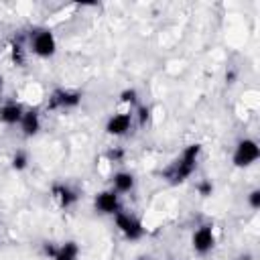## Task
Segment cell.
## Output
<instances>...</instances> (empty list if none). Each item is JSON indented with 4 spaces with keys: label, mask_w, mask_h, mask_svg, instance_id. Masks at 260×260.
I'll return each instance as SVG.
<instances>
[{
    "label": "cell",
    "mask_w": 260,
    "mask_h": 260,
    "mask_svg": "<svg viewBox=\"0 0 260 260\" xmlns=\"http://www.w3.org/2000/svg\"><path fill=\"white\" fill-rule=\"evenodd\" d=\"M75 256H77V246L73 242H67L57 250L55 260H75Z\"/></svg>",
    "instance_id": "11"
},
{
    "label": "cell",
    "mask_w": 260,
    "mask_h": 260,
    "mask_svg": "<svg viewBox=\"0 0 260 260\" xmlns=\"http://www.w3.org/2000/svg\"><path fill=\"white\" fill-rule=\"evenodd\" d=\"M23 130H25V135H35L37 130H39V116L37 112H27L23 116Z\"/></svg>",
    "instance_id": "10"
},
{
    "label": "cell",
    "mask_w": 260,
    "mask_h": 260,
    "mask_svg": "<svg viewBox=\"0 0 260 260\" xmlns=\"http://www.w3.org/2000/svg\"><path fill=\"white\" fill-rule=\"evenodd\" d=\"M135 100H137V92H135V90L122 92V102H135Z\"/></svg>",
    "instance_id": "15"
},
{
    "label": "cell",
    "mask_w": 260,
    "mask_h": 260,
    "mask_svg": "<svg viewBox=\"0 0 260 260\" xmlns=\"http://www.w3.org/2000/svg\"><path fill=\"white\" fill-rule=\"evenodd\" d=\"M199 191H201V195H209L211 193V185L209 183H201L199 185Z\"/></svg>",
    "instance_id": "18"
},
{
    "label": "cell",
    "mask_w": 260,
    "mask_h": 260,
    "mask_svg": "<svg viewBox=\"0 0 260 260\" xmlns=\"http://www.w3.org/2000/svg\"><path fill=\"white\" fill-rule=\"evenodd\" d=\"M81 100L79 94H71V92H55L51 106H77Z\"/></svg>",
    "instance_id": "9"
},
{
    "label": "cell",
    "mask_w": 260,
    "mask_h": 260,
    "mask_svg": "<svg viewBox=\"0 0 260 260\" xmlns=\"http://www.w3.org/2000/svg\"><path fill=\"white\" fill-rule=\"evenodd\" d=\"M258 147H256V143L254 141H244V143H240L238 145V151H236V155H234V163L238 165V167H244V165H250V163H254L256 159H258Z\"/></svg>",
    "instance_id": "2"
},
{
    "label": "cell",
    "mask_w": 260,
    "mask_h": 260,
    "mask_svg": "<svg viewBox=\"0 0 260 260\" xmlns=\"http://www.w3.org/2000/svg\"><path fill=\"white\" fill-rule=\"evenodd\" d=\"M250 205L252 207H260V191H252L250 193Z\"/></svg>",
    "instance_id": "16"
},
{
    "label": "cell",
    "mask_w": 260,
    "mask_h": 260,
    "mask_svg": "<svg viewBox=\"0 0 260 260\" xmlns=\"http://www.w3.org/2000/svg\"><path fill=\"white\" fill-rule=\"evenodd\" d=\"M53 193L59 197V201H61V205H71L73 201H75V195H73V191H69L67 187H55L53 189Z\"/></svg>",
    "instance_id": "13"
},
{
    "label": "cell",
    "mask_w": 260,
    "mask_h": 260,
    "mask_svg": "<svg viewBox=\"0 0 260 260\" xmlns=\"http://www.w3.org/2000/svg\"><path fill=\"white\" fill-rule=\"evenodd\" d=\"M13 59H15L17 63H23V53H21V47H19V45L13 49Z\"/></svg>",
    "instance_id": "17"
},
{
    "label": "cell",
    "mask_w": 260,
    "mask_h": 260,
    "mask_svg": "<svg viewBox=\"0 0 260 260\" xmlns=\"http://www.w3.org/2000/svg\"><path fill=\"white\" fill-rule=\"evenodd\" d=\"M96 205L104 211V213H114L118 209V197L114 193H100L98 199H96Z\"/></svg>",
    "instance_id": "7"
},
{
    "label": "cell",
    "mask_w": 260,
    "mask_h": 260,
    "mask_svg": "<svg viewBox=\"0 0 260 260\" xmlns=\"http://www.w3.org/2000/svg\"><path fill=\"white\" fill-rule=\"evenodd\" d=\"M33 47H35V53L41 55V57H49L55 53V39L49 31H41L35 35V41H33Z\"/></svg>",
    "instance_id": "3"
},
{
    "label": "cell",
    "mask_w": 260,
    "mask_h": 260,
    "mask_svg": "<svg viewBox=\"0 0 260 260\" xmlns=\"http://www.w3.org/2000/svg\"><path fill=\"white\" fill-rule=\"evenodd\" d=\"M193 246H195L197 252H207V250L213 246V234H211V228H207V226L199 228V230L195 232V236H193Z\"/></svg>",
    "instance_id": "5"
},
{
    "label": "cell",
    "mask_w": 260,
    "mask_h": 260,
    "mask_svg": "<svg viewBox=\"0 0 260 260\" xmlns=\"http://www.w3.org/2000/svg\"><path fill=\"white\" fill-rule=\"evenodd\" d=\"M0 120L7 122V124H17L19 120H23V110L19 104H9L3 108V112H0Z\"/></svg>",
    "instance_id": "8"
},
{
    "label": "cell",
    "mask_w": 260,
    "mask_h": 260,
    "mask_svg": "<svg viewBox=\"0 0 260 260\" xmlns=\"http://www.w3.org/2000/svg\"><path fill=\"white\" fill-rule=\"evenodd\" d=\"M0 85H3V79H0Z\"/></svg>",
    "instance_id": "21"
},
{
    "label": "cell",
    "mask_w": 260,
    "mask_h": 260,
    "mask_svg": "<svg viewBox=\"0 0 260 260\" xmlns=\"http://www.w3.org/2000/svg\"><path fill=\"white\" fill-rule=\"evenodd\" d=\"M147 118H149V110L147 108H141V124H145Z\"/></svg>",
    "instance_id": "19"
},
{
    "label": "cell",
    "mask_w": 260,
    "mask_h": 260,
    "mask_svg": "<svg viewBox=\"0 0 260 260\" xmlns=\"http://www.w3.org/2000/svg\"><path fill=\"white\" fill-rule=\"evenodd\" d=\"M116 224H118V228H120L128 238L137 240V238H141V236H143V226H141V222L133 220L130 215L118 213V215H116Z\"/></svg>",
    "instance_id": "4"
},
{
    "label": "cell",
    "mask_w": 260,
    "mask_h": 260,
    "mask_svg": "<svg viewBox=\"0 0 260 260\" xmlns=\"http://www.w3.org/2000/svg\"><path fill=\"white\" fill-rule=\"evenodd\" d=\"M197 155H199V145H191V147L183 153V159L177 161V165H175L171 171H167V177H169L171 181H183L187 175H191V171H193V167H195Z\"/></svg>",
    "instance_id": "1"
},
{
    "label": "cell",
    "mask_w": 260,
    "mask_h": 260,
    "mask_svg": "<svg viewBox=\"0 0 260 260\" xmlns=\"http://www.w3.org/2000/svg\"><path fill=\"white\" fill-rule=\"evenodd\" d=\"M108 157H110V159H120V157H122V151H110Z\"/></svg>",
    "instance_id": "20"
},
{
    "label": "cell",
    "mask_w": 260,
    "mask_h": 260,
    "mask_svg": "<svg viewBox=\"0 0 260 260\" xmlns=\"http://www.w3.org/2000/svg\"><path fill=\"white\" fill-rule=\"evenodd\" d=\"M128 128H130V116L128 114H118V116H114L108 122V133L110 135H116V137L124 135Z\"/></svg>",
    "instance_id": "6"
},
{
    "label": "cell",
    "mask_w": 260,
    "mask_h": 260,
    "mask_svg": "<svg viewBox=\"0 0 260 260\" xmlns=\"http://www.w3.org/2000/svg\"><path fill=\"white\" fill-rule=\"evenodd\" d=\"M13 165H15V169H25V165H27V157H25V155H17V157H15V161H13Z\"/></svg>",
    "instance_id": "14"
},
{
    "label": "cell",
    "mask_w": 260,
    "mask_h": 260,
    "mask_svg": "<svg viewBox=\"0 0 260 260\" xmlns=\"http://www.w3.org/2000/svg\"><path fill=\"white\" fill-rule=\"evenodd\" d=\"M114 185H116L118 191H130V189H133V185H135V181H133V177H130L128 173H118L114 177Z\"/></svg>",
    "instance_id": "12"
}]
</instances>
